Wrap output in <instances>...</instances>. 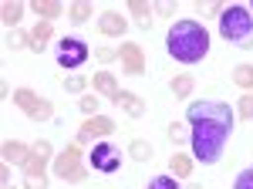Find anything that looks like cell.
<instances>
[{
    "label": "cell",
    "mask_w": 253,
    "mask_h": 189,
    "mask_svg": "<svg viewBox=\"0 0 253 189\" xmlns=\"http://www.w3.org/2000/svg\"><path fill=\"white\" fill-rule=\"evenodd\" d=\"M91 166H95L98 172H118L122 169V152H118L115 142H95L91 145Z\"/></svg>",
    "instance_id": "obj_8"
},
{
    "label": "cell",
    "mask_w": 253,
    "mask_h": 189,
    "mask_svg": "<svg viewBox=\"0 0 253 189\" xmlns=\"http://www.w3.org/2000/svg\"><path fill=\"white\" fill-rule=\"evenodd\" d=\"M118 61H122V68H125L128 75H142V71H145V54H142V47L132 44V41H125V44L118 47Z\"/></svg>",
    "instance_id": "obj_10"
},
{
    "label": "cell",
    "mask_w": 253,
    "mask_h": 189,
    "mask_svg": "<svg viewBox=\"0 0 253 189\" xmlns=\"http://www.w3.org/2000/svg\"><path fill=\"white\" fill-rule=\"evenodd\" d=\"M115 132V122L108 118V115H91L84 125H81L78 132V142H88V139H105V135Z\"/></svg>",
    "instance_id": "obj_9"
},
{
    "label": "cell",
    "mask_w": 253,
    "mask_h": 189,
    "mask_svg": "<svg viewBox=\"0 0 253 189\" xmlns=\"http://www.w3.org/2000/svg\"><path fill=\"white\" fill-rule=\"evenodd\" d=\"M125 27H128V24H125V17H122L118 10H105V14L98 17V31H101L105 38H122Z\"/></svg>",
    "instance_id": "obj_11"
},
{
    "label": "cell",
    "mask_w": 253,
    "mask_h": 189,
    "mask_svg": "<svg viewBox=\"0 0 253 189\" xmlns=\"http://www.w3.org/2000/svg\"><path fill=\"white\" fill-rule=\"evenodd\" d=\"M219 34L223 41H230L236 47H250L253 44V14L250 7L236 3V7H226L219 14Z\"/></svg>",
    "instance_id": "obj_3"
},
{
    "label": "cell",
    "mask_w": 253,
    "mask_h": 189,
    "mask_svg": "<svg viewBox=\"0 0 253 189\" xmlns=\"http://www.w3.org/2000/svg\"><path fill=\"white\" fill-rule=\"evenodd\" d=\"M84 85H88V81H84V78H78V75H75V78H68V81H64V88H68V92H75V94H78L81 88H84Z\"/></svg>",
    "instance_id": "obj_29"
},
{
    "label": "cell",
    "mask_w": 253,
    "mask_h": 189,
    "mask_svg": "<svg viewBox=\"0 0 253 189\" xmlns=\"http://www.w3.org/2000/svg\"><path fill=\"white\" fill-rule=\"evenodd\" d=\"M68 17L75 20V24L88 20V17H91V3H71V7H68Z\"/></svg>",
    "instance_id": "obj_23"
},
{
    "label": "cell",
    "mask_w": 253,
    "mask_h": 189,
    "mask_svg": "<svg viewBox=\"0 0 253 189\" xmlns=\"http://www.w3.org/2000/svg\"><path fill=\"white\" fill-rule=\"evenodd\" d=\"M169 166H172V176H175V179H186V176L193 172V155H186V152H175L172 159H169Z\"/></svg>",
    "instance_id": "obj_15"
},
{
    "label": "cell",
    "mask_w": 253,
    "mask_h": 189,
    "mask_svg": "<svg viewBox=\"0 0 253 189\" xmlns=\"http://www.w3.org/2000/svg\"><path fill=\"white\" fill-rule=\"evenodd\" d=\"M81 112H88V118L98 112V98L95 94H84V98H81Z\"/></svg>",
    "instance_id": "obj_26"
},
{
    "label": "cell",
    "mask_w": 253,
    "mask_h": 189,
    "mask_svg": "<svg viewBox=\"0 0 253 189\" xmlns=\"http://www.w3.org/2000/svg\"><path fill=\"white\" fill-rule=\"evenodd\" d=\"M166 47L175 61L182 64H196L210 54V31L199 20H175L166 34Z\"/></svg>",
    "instance_id": "obj_2"
},
{
    "label": "cell",
    "mask_w": 253,
    "mask_h": 189,
    "mask_svg": "<svg viewBox=\"0 0 253 189\" xmlns=\"http://www.w3.org/2000/svg\"><path fill=\"white\" fill-rule=\"evenodd\" d=\"M128 10H132V17L138 20V27H149V24H152V10H149V3H142V0H128Z\"/></svg>",
    "instance_id": "obj_18"
},
{
    "label": "cell",
    "mask_w": 253,
    "mask_h": 189,
    "mask_svg": "<svg viewBox=\"0 0 253 189\" xmlns=\"http://www.w3.org/2000/svg\"><path fill=\"white\" fill-rule=\"evenodd\" d=\"M132 155H135L138 162H145V159L152 155V145H149V142H135V145H132Z\"/></svg>",
    "instance_id": "obj_25"
},
{
    "label": "cell",
    "mask_w": 253,
    "mask_h": 189,
    "mask_svg": "<svg viewBox=\"0 0 253 189\" xmlns=\"http://www.w3.org/2000/svg\"><path fill=\"white\" fill-rule=\"evenodd\" d=\"M233 85H240L243 92L253 88V64H236L233 68Z\"/></svg>",
    "instance_id": "obj_17"
},
{
    "label": "cell",
    "mask_w": 253,
    "mask_h": 189,
    "mask_svg": "<svg viewBox=\"0 0 253 189\" xmlns=\"http://www.w3.org/2000/svg\"><path fill=\"white\" fill-rule=\"evenodd\" d=\"M95 57L101 61V64H112V61H118V51H108V47H98Z\"/></svg>",
    "instance_id": "obj_28"
},
{
    "label": "cell",
    "mask_w": 253,
    "mask_h": 189,
    "mask_svg": "<svg viewBox=\"0 0 253 189\" xmlns=\"http://www.w3.org/2000/svg\"><path fill=\"white\" fill-rule=\"evenodd\" d=\"M14 101H17V108H24L34 122H47L51 112H54V105H51L47 98H38V94L27 92V88H17V92H14Z\"/></svg>",
    "instance_id": "obj_7"
},
{
    "label": "cell",
    "mask_w": 253,
    "mask_h": 189,
    "mask_svg": "<svg viewBox=\"0 0 253 189\" xmlns=\"http://www.w3.org/2000/svg\"><path fill=\"white\" fill-rule=\"evenodd\" d=\"M233 189H253V169H243L240 176H236Z\"/></svg>",
    "instance_id": "obj_24"
},
{
    "label": "cell",
    "mask_w": 253,
    "mask_h": 189,
    "mask_svg": "<svg viewBox=\"0 0 253 189\" xmlns=\"http://www.w3.org/2000/svg\"><path fill=\"white\" fill-rule=\"evenodd\" d=\"M27 145H20V142H7L3 145V159H7V166H24V159H27Z\"/></svg>",
    "instance_id": "obj_16"
},
{
    "label": "cell",
    "mask_w": 253,
    "mask_h": 189,
    "mask_svg": "<svg viewBox=\"0 0 253 189\" xmlns=\"http://www.w3.org/2000/svg\"><path fill=\"white\" fill-rule=\"evenodd\" d=\"M233 118L236 112L226 101H213V98H199L186 108V125H189V142H193V155L203 166H216L226 152V142L233 135Z\"/></svg>",
    "instance_id": "obj_1"
},
{
    "label": "cell",
    "mask_w": 253,
    "mask_h": 189,
    "mask_svg": "<svg viewBox=\"0 0 253 189\" xmlns=\"http://www.w3.org/2000/svg\"><path fill=\"white\" fill-rule=\"evenodd\" d=\"M54 176L64 179V183H84V179H88L84 159H81V142H71V145L54 159Z\"/></svg>",
    "instance_id": "obj_4"
},
{
    "label": "cell",
    "mask_w": 253,
    "mask_h": 189,
    "mask_svg": "<svg viewBox=\"0 0 253 189\" xmlns=\"http://www.w3.org/2000/svg\"><path fill=\"white\" fill-rule=\"evenodd\" d=\"M20 14H24V3H14V0H10V3H3V24H7V27H10V24H17Z\"/></svg>",
    "instance_id": "obj_22"
},
{
    "label": "cell",
    "mask_w": 253,
    "mask_h": 189,
    "mask_svg": "<svg viewBox=\"0 0 253 189\" xmlns=\"http://www.w3.org/2000/svg\"><path fill=\"white\" fill-rule=\"evenodd\" d=\"M189 92H193V78L189 75H175L172 78V94L175 98H186Z\"/></svg>",
    "instance_id": "obj_20"
},
{
    "label": "cell",
    "mask_w": 253,
    "mask_h": 189,
    "mask_svg": "<svg viewBox=\"0 0 253 189\" xmlns=\"http://www.w3.org/2000/svg\"><path fill=\"white\" fill-rule=\"evenodd\" d=\"M240 115L243 118H253V94H243L240 98Z\"/></svg>",
    "instance_id": "obj_27"
},
{
    "label": "cell",
    "mask_w": 253,
    "mask_h": 189,
    "mask_svg": "<svg viewBox=\"0 0 253 189\" xmlns=\"http://www.w3.org/2000/svg\"><path fill=\"white\" fill-rule=\"evenodd\" d=\"M91 57V51H88V44L81 38H64V41H58V64L61 68H81L84 61Z\"/></svg>",
    "instance_id": "obj_6"
},
{
    "label": "cell",
    "mask_w": 253,
    "mask_h": 189,
    "mask_svg": "<svg viewBox=\"0 0 253 189\" xmlns=\"http://www.w3.org/2000/svg\"><path fill=\"white\" fill-rule=\"evenodd\" d=\"M34 10H38L44 20H54L58 14H64V7H61V3H54V0H38V3H34Z\"/></svg>",
    "instance_id": "obj_19"
},
{
    "label": "cell",
    "mask_w": 253,
    "mask_h": 189,
    "mask_svg": "<svg viewBox=\"0 0 253 189\" xmlns=\"http://www.w3.org/2000/svg\"><path fill=\"white\" fill-rule=\"evenodd\" d=\"M91 85L98 88V94H108V98L115 101V94H118V81L108 75V71H98V75L91 78Z\"/></svg>",
    "instance_id": "obj_14"
},
{
    "label": "cell",
    "mask_w": 253,
    "mask_h": 189,
    "mask_svg": "<svg viewBox=\"0 0 253 189\" xmlns=\"http://www.w3.org/2000/svg\"><path fill=\"white\" fill-rule=\"evenodd\" d=\"M54 34V27H51V20H38L34 27H31V34H27V44L34 47V51H44L47 47V41Z\"/></svg>",
    "instance_id": "obj_12"
},
{
    "label": "cell",
    "mask_w": 253,
    "mask_h": 189,
    "mask_svg": "<svg viewBox=\"0 0 253 189\" xmlns=\"http://www.w3.org/2000/svg\"><path fill=\"white\" fill-rule=\"evenodd\" d=\"M47 159H51V145L47 142H38V145H31L27 152V159H24V176H27V189H47V179H44V166H47Z\"/></svg>",
    "instance_id": "obj_5"
},
{
    "label": "cell",
    "mask_w": 253,
    "mask_h": 189,
    "mask_svg": "<svg viewBox=\"0 0 253 189\" xmlns=\"http://www.w3.org/2000/svg\"><path fill=\"white\" fill-rule=\"evenodd\" d=\"M145 189H182V186L175 183V176H152L145 183Z\"/></svg>",
    "instance_id": "obj_21"
},
{
    "label": "cell",
    "mask_w": 253,
    "mask_h": 189,
    "mask_svg": "<svg viewBox=\"0 0 253 189\" xmlns=\"http://www.w3.org/2000/svg\"><path fill=\"white\" fill-rule=\"evenodd\" d=\"M115 105H118V108H122L125 115H132V118H142V115H145V101H142L138 94L118 92V94H115Z\"/></svg>",
    "instance_id": "obj_13"
}]
</instances>
